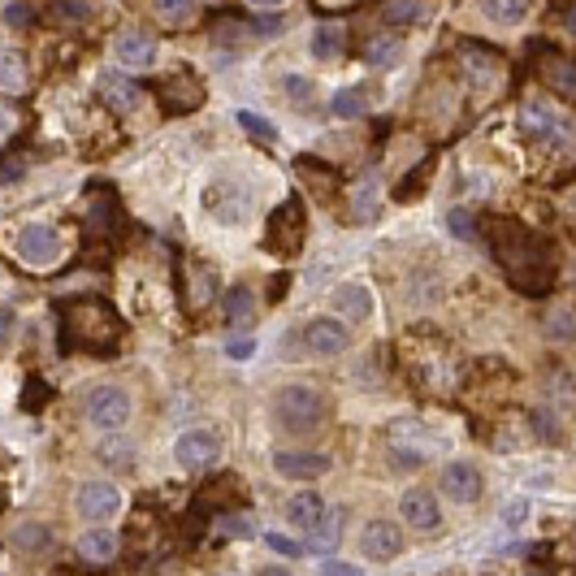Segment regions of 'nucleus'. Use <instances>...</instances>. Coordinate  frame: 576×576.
Here are the masks:
<instances>
[{"label":"nucleus","instance_id":"1","mask_svg":"<svg viewBox=\"0 0 576 576\" xmlns=\"http://www.w3.org/2000/svg\"><path fill=\"white\" fill-rule=\"evenodd\" d=\"M486 234H490L494 260L503 265V273L512 278L516 291L551 295L559 265H555V247L546 243L538 230H525L507 217H494V221H486Z\"/></svg>","mask_w":576,"mask_h":576},{"label":"nucleus","instance_id":"2","mask_svg":"<svg viewBox=\"0 0 576 576\" xmlns=\"http://www.w3.org/2000/svg\"><path fill=\"white\" fill-rule=\"evenodd\" d=\"M325 416H330V399L308 382H286V386H278V395H273V421H278V429H286V434H295V438L321 429Z\"/></svg>","mask_w":576,"mask_h":576},{"label":"nucleus","instance_id":"3","mask_svg":"<svg viewBox=\"0 0 576 576\" xmlns=\"http://www.w3.org/2000/svg\"><path fill=\"white\" fill-rule=\"evenodd\" d=\"M65 330H70L78 347H91V351L117 347V338H122L117 312L104 299H74V304H65Z\"/></svg>","mask_w":576,"mask_h":576},{"label":"nucleus","instance_id":"4","mask_svg":"<svg viewBox=\"0 0 576 576\" xmlns=\"http://www.w3.org/2000/svg\"><path fill=\"white\" fill-rule=\"evenodd\" d=\"M304 239H308V213H304V200L291 195L273 208L269 217V230H265V252L282 256V260H295L304 252Z\"/></svg>","mask_w":576,"mask_h":576},{"label":"nucleus","instance_id":"5","mask_svg":"<svg viewBox=\"0 0 576 576\" xmlns=\"http://www.w3.org/2000/svg\"><path fill=\"white\" fill-rule=\"evenodd\" d=\"M83 416L100 429V434H117V429L135 416V399H130L126 386L100 382V386H91L83 395Z\"/></svg>","mask_w":576,"mask_h":576},{"label":"nucleus","instance_id":"6","mask_svg":"<svg viewBox=\"0 0 576 576\" xmlns=\"http://www.w3.org/2000/svg\"><path fill=\"white\" fill-rule=\"evenodd\" d=\"M520 135H529L533 143H546V148H568L572 126L564 113H555V104L525 100L520 104Z\"/></svg>","mask_w":576,"mask_h":576},{"label":"nucleus","instance_id":"7","mask_svg":"<svg viewBox=\"0 0 576 576\" xmlns=\"http://www.w3.org/2000/svg\"><path fill=\"white\" fill-rule=\"evenodd\" d=\"M204 208H208V217L221 221V226H239V221H247V213H252V195H247V187L234 178H213L204 187Z\"/></svg>","mask_w":576,"mask_h":576},{"label":"nucleus","instance_id":"8","mask_svg":"<svg viewBox=\"0 0 576 576\" xmlns=\"http://www.w3.org/2000/svg\"><path fill=\"white\" fill-rule=\"evenodd\" d=\"M13 256H18L22 265H31V269H52L61 260V234L52 226L31 221V226H22L18 234H13Z\"/></svg>","mask_w":576,"mask_h":576},{"label":"nucleus","instance_id":"9","mask_svg":"<svg viewBox=\"0 0 576 576\" xmlns=\"http://www.w3.org/2000/svg\"><path fill=\"white\" fill-rule=\"evenodd\" d=\"M299 338H304L308 356L334 360V356H343V351L351 347V325L343 317H312L304 330H299Z\"/></svg>","mask_w":576,"mask_h":576},{"label":"nucleus","instance_id":"10","mask_svg":"<svg viewBox=\"0 0 576 576\" xmlns=\"http://www.w3.org/2000/svg\"><path fill=\"white\" fill-rule=\"evenodd\" d=\"M221 460V438L213 429H187V434H178L174 442V464L187 468V473H204V468H213Z\"/></svg>","mask_w":576,"mask_h":576},{"label":"nucleus","instance_id":"11","mask_svg":"<svg viewBox=\"0 0 576 576\" xmlns=\"http://www.w3.org/2000/svg\"><path fill=\"white\" fill-rule=\"evenodd\" d=\"M74 507H78V516L87 520V525H109V520L122 512V490L113 486V481H87L83 490H78V499H74Z\"/></svg>","mask_w":576,"mask_h":576},{"label":"nucleus","instance_id":"12","mask_svg":"<svg viewBox=\"0 0 576 576\" xmlns=\"http://www.w3.org/2000/svg\"><path fill=\"white\" fill-rule=\"evenodd\" d=\"M360 555L373 559V564H390V559L403 555V529L395 520H369L360 529Z\"/></svg>","mask_w":576,"mask_h":576},{"label":"nucleus","instance_id":"13","mask_svg":"<svg viewBox=\"0 0 576 576\" xmlns=\"http://www.w3.org/2000/svg\"><path fill=\"white\" fill-rule=\"evenodd\" d=\"M334 468V460L325 451H273V473L291 477V481H317Z\"/></svg>","mask_w":576,"mask_h":576},{"label":"nucleus","instance_id":"14","mask_svg":"<svg viewBox=\"0 0 576 576\" xmlns=\"http://www.w3.org/2000/svg\"><path fill=\"white\" fill-rule=\"evenodd\" d=\"M399 516H403V525L416 529V533H434V529L442 525V507H438V499H434V494H429L425 486L403 490Z\"/></svg>","mask_w":576,"mask_h":576},{"label":"nucleus","instance_id":"15","mask_svg":"<svg viewBox=\"0 0 576 576\" xmlns=\"http://www.w3.org/2000/svg\"><path fill=\"white\" fill-rule=\"evenodd\" d=\"M243 499H247V486H243V477H234V473H217L208 486L195 494V507L200 512H234V507H243Z\"/></svg>","mask_w":576,"mask_h":576},{"label":"nucleus","instance_id":"16","mask_svg":"<svg viewBox=\"0 0 576 576\" xmlns=\"http://www.w3.org/2000/svg\"><path fill=\"white\" fill-rule=\"evenodd\" d=\"M464 70L473 74V87L477 91H486V96H494L503 83V61H499V52H490V48H481V44H464Z\"/></svg>","mask_w":576,"mask_h":576},{"label":"nucleus","instance_id":"17","mask_svg":"<svg viewBox=\"0 0 576 576\" xmlns=\"http://www.w3.org/2000/svg\"><path fill=\"white\" fill-rule=\"evenodd\" d=\"M330 308H334V317H343L347 325H360L373 317V291L364 282H343V286H334Z\"/></svg>","mask_w":576,"mask_h":576},{"label":"nucleus","instance_id":"18","mask_svg":"<svg viewBox=\"0 0 576 576\" xmlns=\"http://www.w3.org/2000/svg\"><path fill=\"white\" fill-rule=\"evenodd\" d=\"M438 481H442V494H447L451 503H460V507L477 503V499H481V490H486V486H481V473H477L473 464H464V460H455V464L442 468V477H438Z\"/></svg>","mask_w":576,"mask_h":576},{"label":"nucleus","instance_id":"19","mask_svg":"<svg viewBox=\"0 0 576 576\" xmlns=\"http://www.w3.org/2000/svg\"><path fill=\"white\" fill-rule=\"evenodd\" d=\"M113 57L126 65V70H152L156 65V39L148 31H122L113 39Z\"/></svg>","mask_w":576,"mask_h":576},{"label":"nucleus","instance_id":"20","mask_svg":"<svg viewBox=\"0 0 576 576\" xmlns=\"http://www.w3.org/2000/svg\"><path fill=\"white\" fill-rule=\"evenodd\" d=\"M52 529L44 525V520H22V525H13L9 529V546H13V555H22V559H44L52 555Z\"/></svg>","mask_w":576,"mask_h":576},{"label":"nucleus","instance_id":"21","mask_svg":"<svg viewBox=\"0 0 576 576\" xmlns=\"http://www.w3.org/2000/svg\"><path fill=\"white\" fill-rule=\"evenodd\" d=\"M100 100L109 104L113 113H135L139 104H143V91L135 78H126V74H117V70H104L100 74Z\"/></svg>","mask_w":576,"mask_h":576},{"label":"nucleus","instance_id":"22","mask_svg":"<svg viewBox=\"0 0 576 576\" xmlns=\"http://www.w3.org/2000/svg\"><path fill=\"white\" fill-rule=\"evenodd\" d=\"M538 74H542V83L551 91H559L564 100H576V65L564 57V52H546L538 61Z\"/></svg>","mask_w":576,"mask_h":576},{"label":"nucleus","instance_id":"23","mask_svg":"<svg viewBox=\"0 0 576 576\" xmlns=\"http://www.w3.org/2000/svg\"><path fill=\"white\" fill-rule=\"evenodd\" d=\"M122 551V538L109 529V525H91L83 538H78V555L87 559V564H109Z\"/></svg>","mask_w":576,"mask_h":576},{"label":"nucleus","instance_id":"24","mask_svg":"<svg viewBox=\"0 0 576 576\" xmlns=\"http://www.w3.org/2000/svg\"><path fill=\"white\" fill-rule=\"evenodd\" d=\"M325 512H330V507H325V499L317 490H299L291 503H286V520H291L295 529H304V533H312L325 520Z\"/></svg>","mask_w":576,"mask_h":576},{"label":"nucleus","instance_id":"25","mask_svg":"<svg viewBox=\"0 0 576 576\" xmlns=\"http://www.w3.org/2000/svg\"><path fill=\"white\" fill-rule=\"evenodd\" d=\"M434 13V0H382V22L390 26H421Z\"/></svg>","mask_w":576,"mask_h":576},{"label":"nucleus","instance_id":"26","mask_svg":"<svg viewBox=\"0 0 576 576\" xmlns=\"http://www.w3.org/2000/svg\"><path fill=\"white\" fill-rule=\"evenodd\" d=\"M343 520H347V512H343V507H330L321 525L308 533V551H312V555H330L334 546L343 542Z\"/></svg>","mask_w":576,"mask_h":576},{"label":"nucleus","instance_id":"27","mask_svg":"<svg viewBox=\"0 0 576 576\" xmlns=\"http://www.w3.org/2000/svg\"><path fill=\"white\" fill-rule=\"evenodd\" d=\"M161 91H165V104H169L174 113H191V109H200V104H204V91H200V83H195L191 74L169 78Z\"/></svg>","mask_w":576,"mask_h":576},{"label":"nucleus","instance_id":"28","mask_svg":"<svg viewBox=\"0 0 576 576\" xmlns=\"http://www.w3.org/2000/svg\"><path fill=\"white\" fill-rule=\"evenodd\" d=\"M226 325L230 330H252L256 325V295L243 291V286H234L226 295Z\"/></svg>","mask_w":576,"mask_h":576},{"label":"nucleus","instance_id":"29","mask_svg":"<svg viewBox=\"0 0 576 576\" xmlns=\"http://www.w3.org/2000/svg\"><path fill=\"white\" fill-rule=\"evenodd\" d=\"M330 113L343 117V122H360V117L369 113V96H364V87H343L330 100Z\"/></svg>","mask_w":576,"mask_h":576},{"label":"nucleus","instance_id":"30","mask_svg":"<svg viewBox=\"0 0 576 576\" xmlns=\"http://www.w3.org/2000/svg\"><path fill=\"white\" fill-rule=\"evenodd\" d=\"M546 334L559 338V343H572L576 338V308L564 304V299H555V308L546 312Z\"/></svg>","mask_w":576,"mask_h":576},{"label":"nucleus","instance_id":"31","mask_svg":"<svg viewBox=\"0 0 576 576\" xmlns=\"http://www.w3.org/2000/svg\"><path fill=\"white\" fill-rule=\"evenodd\" d=\"M96 455L104 460V468H130V464H135V442L122 438V434H113V438L100 442Z\"/></svg>","mask_w":576,"mask_h":576},{"label":"nucleus","instance_id":"32","mask_svg":"<svg viewBox=\"0 0 576 576\" xmlns=\"http://www.w3.org/2000/svg\"><path fill=\"white\" fill-rule=\"evenodd\" d=\"M299 178L317 191V200H330V195L338 191V174L334 169H321L317 161H299Z\"/></svg>","mask_w":576,"mask_h":576},{"label":"nucleus","instance_id":"33","mask_svg":"<svg viewBox=\"0 0 576 576\" xmlns=\"http://www.w3.org/2000/svg\"><path fill=\"white\" fill-rule=\"evenodd\" d=\"M338 52H343V31H338L334 22H321L317 31H312V57H317V61H334Z\"/></svg>","mask_w":576,"mask_h":576},{"label":"nucleus","instance_id":"34","mask_svg":"<svg viewBox=\"0 0 576 576\" xmlns=\"http://www.w3.org/2000/svg\"><path fill=\"white\" fill-rule=\"evenodd\" d=\"M486 9V18H494L499 26H516L529 13V0H477Z\"/></svg>","mask_w":576,"mask_h":576},{"label":"nucleus","instance_id":"35","mask_svg":"<svg viewBox=\"0 0 576 576\" xmlns=\"http://www.w3.org/2000/svg\"><path fill=\"white\" fill-rule=\"evenodd\" d=\"M377 204H382V195H377V182L369 178V182H360L356 187V195H351V221H373V213H377Z\"/></svg>","mask_w":576,"mask_h":576},{"label":"nucleus","instance_id":"36","mask_svg":"<svg viewBox=\"0 0 576 576\" xmlns=\"http://www.w3.org/2000/svg\"><path fill=\"white\" fill-rule=\"evenodd\" d=\"M152 9H156V18L169 22V26H187L195 18L191 0H152Z\"/></svg>","mask_w":576,"mask_h":576},{"label":"nucleus","instance_id":"37","mask_svg":"<svg viewBox=\"0 0 576 576\" xmlns=\"http://www.w3.org/2000/svg\"><path fill=\"white\" fill-rule=\"evenodd\" d=\"M234 117H239V126H243L252 139H260V143H273V139H278V126H273L269 117H260V113H252V109H239Z\"/></svg>","mask_w":576,"mask_h":576},{"label":"nucleus","instance_id":"38","mask_svg":"<svg viewBox=\"0 0 576 576\" xmlns=\"http://www.w3.org/2000/svg\"><path fill=\"white\" fill-rule=\"evenodd\" d=\"M0 65H5V70H0V78H5V91H9V96H22V87H26V65H22V52H5V61H0Z\"/></svg>","mask_w":576,"mask_h":576},{"label":"nucleus","instance_id":"39","mask_svg":"<svg viewBox=\"0 0 576 576\" xmlns=\"http://www.w3.org/2000/svg\"><path fill=\"white\" fill-rule=\"evenodd\" d=\"M282 91H286V100L295 104V109H312V87L304 74H282Z\"/></svg>","mask_w":576,"mask_h":576},{"label":"nucleus","instance_id":"40","mask_svg":"<svg viewBox=\"0 0 576 576\" xmlns=\"http://www.w3.org/2000/svg\"><path fill=\"white\" fill-rule=\"evenodd\" d=\"M403 57V44H399V39H373V44L369 48H364V61H369V65H395Z\"/></svg>","mask_w":576,"mask_h":576},{"label":"nucleus","instance_id":"41","mask_svg":"<svg viewBox=\"0 0 576 576\" xmlns=\"http://www.w3.org/2000/svg\"><path fill=\"white\" fill-rule=\"evenodd\" d=\"M447 226H451V234H455L460 243H473V239H477V221H473V213H468V208H451Z\"/></svg>","mask_w":576,"mask_h":576},{"label":"nucleus","instance_id":"42","mask_svg":"<svg viewBox=\"0 0 576 576\" xmlns=\"http://www.w3.org/2000/svg\"><path fill=\"white\" fill-rule=\"evenodd\" d=\"M221 533H230V538H252V533H256V520L243 516V512H230L226 520H221Z\"/></svg>","mask_w":576,"mask_h":576},{"label":"nucleus","instance_id":"43","mask_svg":"<svg viewBox=\"0 0 576 576\" xmlns=\"http://www.w3.org/2000/svg\"><path fill=\"white\" fill-rule=\"evenodd\" d=\"M265 546H269L273 555H286V559H299V555L308 551V546H299V542L286 538V533H265Z\"/></svg>","mask_w":576,"mask_h":576},{"label":"nucleus","instance_id":"44","mask_svg":"<svg viewBox=\"0 0 576 576\" xmlns=\"http://www.w3.org/2000/svg\"><path fill=\"white\" fill-rule=\"evenodd\" d=\"M87 13H91L87 0H57V18L61 22H87Z\"/></svg>","mask_w":576,"mask_h":576},{"label":"nucleus","instance_id":"45","mask_svg":"<svg viewBox=\"0 0 576 576\" xmlns=\"http://www.w3.org/2000/svg\"><path fill=\"white\" fill-rule=\"evenodd\" d=\"M525 520H529V503H525V499H512V503H507V512H503V525H507V529L525 525Z\"/></svg>","mask_w":576,"mask_h":576},{"label":"nucleus","instance_id":"46","mask_svg":"<svg viewBox=\"0 0 576 576\" xmlns=\"http://www.w3.org/2000/svg\"><path fill=\"white\" fill-rule=\"evenodd\" d=\"M5 22H9V26H26V22H31V5H22V0H13V5L5 9Z\"/></svg>","mask_w":576,"mask_h":576},{"label":"nucleus","instance_id":"47","mask_svg":"<svg viewBox=\"0 0 576 576\" xmlns=\"http://www.w3.org/2000/svg\"><path fill=\"white\" fill-rule=\"evenodd\" d=\"M226 351H230V360H247V356L256 351V338H234V343H230Z\"/></svg>","mask_w":576,"mask_h":576},{"label":"nucleus","instance_id":"48","mask_svg":"<svg viewBox=\"0 0 576 576\" xmlns=\"http://www.w3.org/2000/svg\"><path fill=\"white\" fill-rule=\"evenodd\" d=\"M321 572H325V576H364L360 564H338V559H330V564H325Z\"/></svg>","mask_w":576,"mask_h":576},{"label":"nucleus","instance_id":"49","mask_svg":"<svg viewBox=\"0 0 576 576\" xmlns=\"http://www.w3.org/2000/svg\"><path fill=\"white\" fill-rule=\"evenodd\" d=\"M256 576H295L291 568H278V564H269V568H260Z\"/></svg>","mask_w":576,"mask_h":576},{"label":"nucleus","instance_id":"50","mask_svg":"<svg viewBox=\"0 0 576 576\" xmlns=\"http://www.w3.org/2000/svg\"><path fill=\"white\" fill-rule=\"evenodd\" d=\"M252 9H278V5H286V0H247Z\"/></svg>","mask_w":576,"mask_h":576},{"label":"nucleus","instance_id":"51","mask_svg":"<svg viewBox=\"0 0 576 576\" xmlns=\"http://www.w3.org/2000/svg\"><path fill=\"white\" fill-rule=\"evenodd\" d=\"M568 26H572V31H576V9H572V13H568Z\"/></svg>","mask_w":576,"mask_h":576},{"label":"nucleus","instance_id":"52","mask_svg":"<svg viewBox=\"0 0 576 576\" xmlns=\"http://www.w3.org/2000/svg\"><path fill=\"white\" fill-rule=\"evenodd\" d=\"M529 576H551V572H529Z\"/></svg>","mask_w":576,"mask_h":576}]
</instances>
